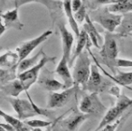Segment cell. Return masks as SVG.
<instances>
[{"label": "cell", "instance_id": "obj_1", "mask_svg": "<svg viewBox=\"0 0 132 131\" xmlns=\"http://www.w3.org/2000/svg\"><path fill=\"white\" fill-rule=\"evenodd\" d=\"M89 17L90 20L97 22L110 34L118 29L123 18V15H118L110 12L108 6H101L97 10L90 12Z\"/></svg>", "mask_w": 132, "mask_h": 131}, {"label": "cell", "instance_id": "obj_2", "mask_svg": "<svg viewBox=\"0 0 132 131\" xmlns=\"http://www.w3.org/2000/svg\"><path fill=\"white\" fill-rule=\"evenodd\" d=\"M119 48L115 36L112 34L106 32L104 37V43L101 46L100 55L101 58V62L108 66L109 69L113 73H116V62L118 59Z\"/></svg>", "mask_w": 132, "mask_h": 131}, {"label": "cell", "instance_id": "obj_3", "mask_svg": "<svg viewBox=\"0 0 132 131\" xmlns=\"http://www.w3.org/2000/svg\"><path fill=\"white\" fill-rule=\"evenodd\" d=\"M117 98L118 100L116 102V105L110 108L107 111L105 116L103 117L102 120L101 121V123L99 124L98 127L95 129V131L101 130L106 126L112 124L114 121H117L118 119H119V117H121L123 112L132 104V99H129L126 95L119 94Z\"/></svg>", "mask_w": 132, "mask_h": 131}, {"label": "cell", "instance_id": "obj_4", "mask_svg": "<svg viewBox=\"0 0 132 131\" xmlns=\"http://www.w3.org/2000/svg\"><path fill=\"white\" fill-rule=\"evenodd\" d=\"M92 72V65L88 52H82L76 59L75 67L72 71V78L77 85L83 86L87 83Z\"/></svg>", "mask_w": 132, "mask_h": 131}, {"label": "cell", "instance_id": "obj_5", "mask_svg": "<svg viewBox=\"0 0 132 131\" xmlns=\"http://www.w3.org/2000/svg\"><path fill=\"white\" fill-rule=\"evenodd\" d=\"M112 82L110 80L105 79L101 76L100 73L99 69L96 65H92V72L89 78L87 83L83 86V89L90 91V93H101L109 89V87L111 88Z\"/></svg>", "mask_w": 132, "mask_h": 131}, {"label": "cell", "instance_id": "obj_6", "mask_svg": "<svg viewBox=\"0 0 132 131\" xmlns=\"http://www.w3.org/2000/svg\"><path fill=\"white\" fill-rule=\"evenodd\" d=\"M55 59H56V57H49L45 54L36 66H35V67L32 68V69L28 70V71H24V72L18 74V78L17 79H18L21 83H22L24 91H27L28 89H29L34 83H35V82L37 81L39 72H40V71L43 69V67H44L48 62H54Z\"/></svg>", "mask_w": 132, "mask_h": 131}, {"label": "cell", "instance_id": "obj_7", "mask_svg": "<svg viewBox=\"0 0 132 131\" xmlns=\"http://www.w3.org/2000/svg\"><path fill=\"white\" fill-rule=\"evenodd\" d=\"M79 109L81 113L87 115L101 114L106 110V107L101 101L98 93H90L86 95L80 103Z\"/></svg>", "mask_w": 132, "mask_h": 131}, {"label": "cell", "instance_id": "obj_8", "mask_svg": "<svg viewBox=\"0 0 132 131\" xmlns=\"http://www.w3.org/2000/svg\"><path fill=\"white\" fill-rule=\"evenodd\" d=\"M79 85L75 84L70 89H63L62 92H51L48 99L47 109H58L65 106L76 94Z\"/></svg>", "mask_w": 132, "mask_h": 131}, {"label": "cell", "instance_id": "obj_9", "mask_svg": "<svg viewBox=\"0 0 132 131\" xmlns=\"http://www.w3.org/2000/svg\"><path fill=\"white\" fill-rule=\"evenodd\" d=\"M53 34V31L51 30H47V31L44 32L41 35H39L36 38H34L30 41H26L22 44H20V45L16 48V53H18L19 56V62L22 61L26 60L28 57V55L42 43H44V41H46L48 39V37Z\"/></svg>", "mask_w": 132, "mask_h": 131}, {"label": "cell", "instance_id": "obj_10", "mask_svg": "<svg viewBox=\"0 0 132 131\" xmlns=\"http://www.w3.org/2000/svg\"><path fill=\"white\" fill-rule=\"evenodd\" d=\"M8 101L12 105L13 109L18 115V118L20 120H26L29 118H33V117L37 116V113L35 111L32 103L30 100H22V99H17L13 98V97H9L7 98Z\"/></svg>", "mask_w": 132, "mask_h": 131}, {"label": "cell", "instance_id": "obj_11", "mask_svg": "<svg viewBox=\"0 0 132 131\" xmlns=\"http://www.w3.org/2000/svg\"><path fill=\"white\" fill-rule=\"evenodd\" d=\"M90 117V115L81 113V111H73L72 114L66 118H64L60 125L65 129L66 131H76L78 127Z\"/></svg>", "mask_w": 132, "mask_h": 131}, {"label": "cell", "instance_id": "obj_12", "mask_svg": "<svg viewBox=\"0 0 132 131\" xmlns=\"http://www.w3.org/2000/svg\"><path fill=\"white\" fill-rule=\"evenodd\" d=\"M58 28L61 34L62 42V56L65 57L66 60L70 62L71 61V53H72V47L74 42L73 35L67 30L66 26L63 23L58 24Z\"/></svg>", "mask_w": 132, "mask_h": 131}, {"label": "cell", "instance_id": "obj_13", "mask_svg": "<svg viewBox=\"0 0 132 131\" xmlns=\"http://www.w3.org/2000/svg\"><path fill=\"white\" fill-rule=\"evenodd\" d=\"M55 72L63 80L64 89H70L75 85V82L72 78V74L70 72V70H69V62L66 60L65 57H62L60 62L58 63V66L56 67Z\"/></svg>", "mask_w": 132, "mask_h": 131}, {"label": "cell", "instance_id": "obj_14", "mask_svg": "<svg viewBox=\"0 0 132 131\" xmlns=\"http://www.w3.org/2000/svg\"><path fill=\"white\" fill-rule=\"evenodd\" d=\"M1 18L4 21V26L6 28H15L16 30H22L24 28V24L20 22L18 17V7L14 8L13 10L6 11L1 15Z\"/></svg>", "mask_w": 132, "mask_h": 131}, {"label": "cell", "instance_id": "obj_15", "mask_svg": "<svg viewBox=\"0 0 132 131\" xmlns=\"http://www.w3.org/2000/svg\"><path fill=\"white\" fill-rule=\"evenodd\" d=\"M83 29L87 32L88 36L90 38L92 44H93L95 47L101 48L103 45V38L99 35V33L97 32L95 28V26L92 24V21L90 20L89 15H87L86 18H85V24H83Z\"/></svg>", "mask_w": 132, "mask_h": 131}, {"label": "cell", "instance_id": "obj_16", "mask_svg": "<svg viewBox=\"0 0 132 131\" xmlns=\"http://www.w3.org/2000/svg\"><path fill=\"white\" fill-rule=\"evenodd\" d=\"M45 55L44 50L41 49L40 52L36 53L35 55H34L31 58H26V60L22 61L18 63V69H17V71H18V74L20 73H23L24 71H28V70L32 69L35 66H36L37 64L40 62V61L43 59V57Z\"/></svg>", "mask_w": 132, "mask_h": 131}, {"label": "cell", "instance_id": "obj_17", "mask_svg": "<svg viewBox=\"0 0 132 131\" xmlns=\"http://www.w3.org/2000/svg\"><path fill=\"white\" fill-rule=\"evenodd\" d=\"M22 91H26L23 87L22 83L18 79L6 84V85L1 86V93L6 96H10L15 98L20 94Z\"/></svg>", "mask_w": 132, "mask_h": 131}, {"label": "cell", "instance_id": "obj_18", "mask_svg": "<svg viewBox=\"0 0 132 131\" xmlns=\"http://www.w3.org/2000/svg\"><path fill=\"white\" fill-rule=\"evenodd\" d=\"M77 39H78L77 45H76L75 49L72 52V58H71L70 62H69V66H72L74 61H75L76 59L78 58V56L82 53L85 46H87V44H88V41H89V36H88L87 32L85 31L84 29H82L81 31V33H80V35Z\"/></svg>", "mask_w": 132, "mask_h": 131}, {"label": "cell", "instance_id": "obj_19", "mask_svg": "<svg viewBox=\"0 0 132 131\" xmlns=\"http://www.w3.org/2000/svg\"><path fill=\"white\" fill-rule=\"evenodd\" d=\"M19 63V56L17 53L7 51L0 56V65L2 69H9L15 67Z\"/></svg>", "mask_w": 132, "mask_h": 131}, {"label": "cell", "instance_id": "obj_20", "mask_svg": "<svg viewBox=\"0 0 132 131\" xmlns=\"http://www.w3.org/2000/svg\"><path fill=\"white\" fill-rule=\"evenodd\" d=\"M62 7H63L64 12H65L66 17L68 18V23H69V24H70L71 28H72V31L75 33L76 37L78 38L81 31L79 30L78 23L76 22L75 18H74L73 12H72V2H71V1H64V2H62Z\"/></svg>", "mask_w": 132, "mask_h": 131}, {"label": "cell", "instance_id": "obj_21", "mask_svg": "<svg viewBox=\"0 0 132 131\" xmlns=\"http://www.w3.org/2000/svg\"><path fill=\"white\" fill-rule=\"evenodd\" d=\"M107 6H108L110 12L113 14H118V15H120V14L125 15V14L132 12V1L121 0V1H118L115 4L110 5Z\"/></svg>", "mask_w": 132, "mask_h": 131}, {"label": "cell", "instance_id": "obj_22", "mask_svg": "<svg viewBox=\"0 0 132 131\" xmlns=\"http://www.w3.org/2000/svg\"><path fill=\"white\" fill-rule=\"evenodd\" d=\"M40 84L43 88H44L47 91L51 92H57L60 89H64L63 83H61L60 81L54 80L53 78L49 77H44L40 80Z\"/></svg>", "mask_w": 132, "mask_h": 131}, {"label": "cell", "instance_id": "obj_23", "mask_svg": "<svg viewBox=\"0 0 132 131\" xmlns=\"http://www.w3.org/2000/svg\"><path fill=\"white\" fill-rule=\"evenodd\" d=\"M17 69H18V65L9 68V69H1L0 71L1 72V86L6 85L18 78V74H16L18 72Z\"/></svg>", "mask_w": 132, "mask_h": 131}, {"label": "cell", "instance_id": "obj_24", "mask_svg": "<svg viewBox=\"0 0 132 131\" xmlns=\"http://www.w3.org/2000/svg\"><path fill=\"white\" fill-rule=\"evenodd\" d=\"M0 115H1V117L4 118V119L6 121V123L10 124V125L15 129V131H27L28 130L26 127V126H24V122H22V120H20L19 118H15V117L6 114L2 109L0 110Z\"/></svg>", "mask_w": 132, "mask_h": 131}, {"label": "cell", "instance_id": "obj_25", "mask_svg": "<svg viewBox=\"0 0 132 131\" xmlns=\"http://www.w3.org/2000/svg\"><path fill=\"white\" fill-rule=\"evenodd\" d=\"M119 35H127L132 32V12L123 15V18L120 26L116 30Z\"/></svg>", "mask_w": 132, "mask_h": 131}, {"label": "cell", "instance_id": "obj_26", "mask_svg": "<svg viewBox=\"0 0 132 131\" xmlns=\"http://www.w3.org/2000/svg\"><path fill=\"white\" fill-rule=\"evenodd\" d=\"M103 72L106 75H108L109 77H110L116 82H118V83L122 86L128 87V85H131L132 84V71H130V72H122V71H119V74L116 75L115 77L110 76L104 70H103Z\"/></svg>", "mask_w": 132, "mask_h": 131}, {"label": "cell", "instance_id": "obj_27", "mask_svg": "<svg viewBox=\"0 0 132 131\" xmlns=\"http://www.w3.org/2000/svg\"><path fill=\"white\" fill-rule=\"evenodd\" d=\"M26 95H27L28 100H29L30 102L32 103V106H33L34 109H35V111L37 113V114L41 115V116L47 117V118H54V112H53V110H51L50 109H43V108L38 107V106L33 101V100H32L31 97H30L28 91H26Z\"/></svg>", "mask_w": 132, "mask_h": 131}, {"label": "cell", "instance_id": "obj_28", "mask_svg": "<svg viewBox=\"0 0 132 131\" xmlns=\"http://www.w3.org/2000/svg\"><path fill=\"white\" fill-rule=\"evenodd\" d=\"M24 122L32 128H42V127H48L52 124L51 121H44L41 119H26Z\"/></svg>", "mask_w": 132, "mask_h": 131}, {"label": "cell", "instance_id": "obj_29", "mask_svg": "<svg viewBox=\"0 0 132 131\" xmlns=\"http://www.w3.org/2000/svg\"><path fill=\"white\" fill-rule=\"evenodd\" d=\"M129 115H130V113H128V114L126 115V116L121 117V118H119V119H118L117 121H115L114 123L106 126L104 128H102L101 130H100V131H117L118 127H119V126H120L121 124L125 121V119H127V118H128V117L129 116Z\"/></svg>", "mask_w": 132, "mask_h": 131}, {"label": "cell", "instance_id": "obj_30", "mask_svg": "<svg viewBox=\"0 0 132 131\" xmlns=\"http://www.w3.org/2000/svg\"><path fill=\"white\" fill-rule=\"evenodd\" d=\"M73 15H74V18H75L76 22L81 23V24H82V22L85 20V18H86V17H87L86 7H85L84 5L81 6V9H80L79 11H77L76 13H74Z\"/></svg>", "mask_w": 132, "mask_h": 131}, {"label": "cell", "instance_id": "obj_31", "mask_svg": "<svg viewBox=\"0 0 132 131\" xmlns=\"http://www.w3.org/2000/svg\"><path fill=\"white\" fill-rule=\"evenodd\" d=\"M116 67H123V68L132 67V61L125 60V59H117Z\"/></svg>", "mask_w": 132, "mask_h": 131}, {"label": "cell", "instance_id": "obj_32", "mask_svg": "<svg viewBox=\"0 0 132 131\" xmlns=\"http://www.w3.org/2000/svg\"><path fill=\"white\" fill-rule=\"evenodd\" d=\"M82 6H83V4L81 3V1H80V0L72 1V12H73V14L76 13L77 11H79Z\"/></svg>", "mask_w": 132, "mask_h": 131}, {"label": "cell", "instance_id": "obj_33", "mask_svg": "<svg viewBox=\"0 0 132 131\" xmlns=\"http://www.w3.org/2000/svg\"><path fill=\"white\" fill-rule=\"evenodd\" d=\"M0 127H4L5 129H6L7 131H15V129L13 127H12L10 124H3V123H1L0 124Z\"/></svg>", "mask_w": 132, "mask_h": 131}, {"label": "cell", "instance_id": "obj_34", "mask_svg": "<svg viewBox=\"0 0 132 131\" xmlns=\"http://www.w3.org/2000/svg\"><path fill=\"white\" fill-rule=\"evenodd\" d=\"M52 131H66V130L60 125V124H55V125L53 127Z\"/></svg>", "mask_w": 132, "mask_h": 131}, {"label": "cell", "instance_id": "obj_35", "mask_svg": "<svg viewBox=\"0 0 132 131\" xmlns=\"http://www.w3.org/2000/svg\"><path fill=\"white\" fill-rule=\"evenodd\" d=\"M1 26V35H3V34L5 33V31H6V27L5 26H3V24H1V26Z\"/></svg>", "mask_w": 132, "mask_h": 131}, {"label": "cell", "instance_id": "obj_36", "mask_svg": "<svg viewBox=\"0 0 132 131\" xmlns=\"http://www.w3.org/2000/svg\"><path fill=\"white\" fill-rule=\"evenodd\" d=\"M32 131H43V130H42V128H33Z\"/></svg>", "mask_w": 132, "mask_h": 131}, {"label": "cell", "instance_id": "obj_37", "mask_svg": "<svg viewBox=\"0 0 132 131\" xmlns=\"http://www.w3.org/2000/svg\"><path fill=\"white\" fill-rule=\"evenodd\" d=\"M0 131H7V130H6V129H5L4 127H0Z\"/></svg>", "mask_w": 132, "mask_h": 131}, {"label": "cell", "instance_id": "obj_38", "mask_svg": "<svg viewBox=\"0 0 132 131\" xmlns=\"http://www.w3.org/2000/svg\"><path fill=\"white\" fill-rule=\"evenodd\" d=\"M127 88H128V89H130V91H132V88H129V87H127Z\"/></svg>", "mask_w": 132, "mask_h": 131}, {"label": "cell", "instance_id": "obj_39", "mask_svg": "<svg viewBox=\"0 0 132 131\" xmlns=\"http://www.w3.org/2000/svg\"><path fill=\"white\" fill-rule=\"evenodd\" d=\"M94 131H95V130H94Z\"/></svg>", "mask_w": 132, "mask_h": 131}]
</instances>
